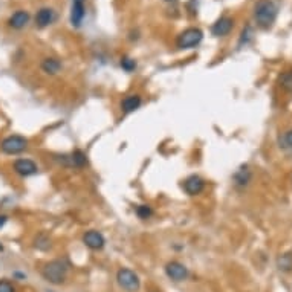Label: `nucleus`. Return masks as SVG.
<instances>
[{
	"instance_id": "f3484780",
	"label": "nucleus",
	"mask_w": 292,
	"mask_h": 292,
	"mask_svg": "<svg viewBox=\"0 0 292 292\" xmlns=\"http://www.w3.org/2000/svg\"><path fill=\"white\" fill-rule=\"evenodd\" d=\"M278 86L287 94H292V71H284L278 77Z\"/></svg>"
},
{
	"instance_id": "423d86ee",
	"label": "nucleus",
	"mask_w": 292,
	"mask_h": 292,
	"mask_svg": "<svg viewBox=\"0 0 292 292\" xmlns=\"http://www.w3.org/2000/svg\"><path fill=\"white\" fill-rule=\"evenodd\" d=\"M54 159L58 161L60 165L68 167V168H84L87 165V155L80 149L71 153H66V155H58Z\"/></svg>"
},
{
	"instance_id": "412c9836",
	"label": "nucleus",
	"mask_w": 292,
	"mask_h": 292,
	"mask_svg": "<svg viewBox=\"0 0 292 292\" xmlns=\"http://www.w3.org/2000/svg\"><path fill=\"white\" fill-rule=\"evenodd\" d=\"M278 144H280V147L281 149H287V150H292V129L286 130L284 133L280 135L278 138Z\"/></svg>"
},
{
	"instance_id": "ddd939ff",
	"label": "nucleus",
	"mask_w": 292,
	"mask_h": 292,
	"mask_svg": "<svg viewBox=\"0 0 292 292\" xmlns=\"http://www.w3.org/2000/svg\"><path fill=\"white\" fill-rule=\"evenodd\" d=\"M142 106V97L139 94H130V95H126L121 103H120V107L124 113H132L135 110H138L139 107Z\"/></svg>"
},
{
	"instance_id": "39448f33",
	"label": "nucleus",
	"mask_w": 292,
	"mask_h": 292,
	"mask_svg": "<svg viewBox=\"0 0 292 292\" xmlns=\"http://www.w3.org/2000/svg\"><path fill=\"white\" fill-rule=\"evenodd\" d=\"M116 283L126 292H138L141 287V280L136 272L129 268H121L116 272Z\"/></svg>"
},
{
	"instance_id": "20e7f679",
	"label": "nucleus",
	"mask_w": 292,
	"mask_h": 292,
	"mask_svg": "<svg viewBox=\"0 0 292 292\" xmlns=\"http://www.w3.org/2000/svg\"><path fill=\"white\" fill-rule=\"evenodd\" d=\"M203 40V31L199 28H187L178 36L176 46L179 49H191L196 48Z\"/></svg>"
},
{
	"instance_id": "1a4fd4ad",
	"label": "nucleus",
	"mask_w": 292,
	"mask_h": 292,
	"mask_svg": "<svg viewBox=\"0 0 292 292\" xmlns=\"http://www.w3.org/2000/svg\"><path fill=\"white\" fill-rule=\"evenodd\" d=\"M165 274L170 280L176 281V283L187 280L190 275L188 269L182 263H179V261H168L165 265Z\"/></svg>"
},
{
	"instance_id": "5701e85b",
	"label": "nucleus",
	"mask_w": 292,
	"mask_h": 292,
	"mask_svg": "<svg viewBox=\"0 0 292 292\" xmlns=\"http://www.w3.org/2000/svg\"><path fill=\"white\" fill-rule=\"evenodd\" d=\"M120 65H121V68L126 72H133L136 69V60H135V58H132V57H123Z\"/></svg>"
},
{
	"instance_id": "0eeeda50",
	"label": "nucleus",
	"mask_w": 292,
	"mask_h": 292,
	"mask_svg": "<svg viewBox=\"0 0 292 292\" xmlns=\"http://www.w3.org/2000/svg\"><path fill=\"white\" fill-rule=\"evenodd\" d=\"M13 170L20 178H29L39 173V165L28 158H19L13 162Z\"/></svg>"
},
{
	"instance_id": "4be33fe9",
	"label": "nucleus",
	"mask_w": 292,
	"mask_h": 292,
	"mask_svg": "<svg viewBox=\"0 0 292 292\" xmlns=\"http://www.w3.org/2000/svg\"><path fill=\"white\" fill-rule=\"evenodd\" d=\"M136 216L142 220H147L153 216V210L150 205H138L136 207Z\"/></svg>"
},
{
	"instance_id": "a878e982",
	"label": "nucleus",
	"mask_w": 292,
	"mask_h": 292,
	"mask_svg": "<svg viewBox=\"0 0 292 292\" xmlns=\"http://www.w3.org/2000/svg\"><path fill=\"white\" fill-rule=\"evenodd\" d=\"M7 220H8V217H7V216H4V214H0V228H4V226H5Z\"/></svg>"
},
{
	"instance_id": "f257e3e1",
	"label": "nucleus",
	"mask_w": 292,
	"mask_h": 292,
	"mask_svg": "<svg viewBox=\"0 0 292 292\" xmlns=\"http://www.w3.org/2000/svg\"><path fill=\"white\" fill-rule=\"evenodd\" d=\"M277 16H278L277 0H258L254 7L255 23L263 29H269L275 23Z\"/></svg>"
},
{
	"instance_id": "f8f14e48",
	"label": "nucleus",
	"mask_w": 292,
	"mask_h": 292,
	"mask_svg": "<svg viewBox=\"0 0 292 292\" xmlns=\"http://www.w3.org/2000/svg\"><path fill=\"white\" fill-rule=\"evenodd\" d=\"M84 16H86L84 0H72V7H71V23H72V26L78 28L83 23Z\"/></svg>"
},
{
	"instance_id": "6e6552de",
	"label": "nucleus",
	"mask_w": 292,
	"mask_h": 292,
	"mask_svg": "<svg viewBox=\"0 0 292 292\" xmlns=\"http://www.w3.org/2000/svg\"><path fill=\"white\" fill-rule=\"evenodd\" d=\"M83 243L92 251H101L106 246V239L97 229H89L83 234Z\"/></svg>"
},
{
	"instance_id": "bb28decb",
	"label": "nucleus",
	"mask_w": 292,
	"mask_h": 292,
	"mask_svg": "<svg viewBox=\"0 0 292 292\" xmlns=\"http://www.w3.org/2000/svg\"><path fill=\"white\" fill-rule=\"evenodd\" d=\"M0 251H4V246L2 245H0Z\"/></svg>"
},
{
	"instance_id": "393cba45",
	"label": "nucleus",
	"mask_w": 292,
	"mask_h": 292,
	"mask_svg": "<svg viewBox=\"0 0 292 292\" xmlns=\"http://www.w3.org/2000/svg\"><path fill=\"white\" fill-rule=\"evenodd\" d=\"M252 37V28L251 26H246L243 31H242V36H240V45H246L248 43V40Z\"/></svg>"
},
{
	"instance_id": "9d476101",
	"label": "nucleus",
	"mask_w": 292,
	"mask_h": 292,
	"mask_svg": "<svg viewBox=\"0 0 292 292\" xmlns=\"http://www.w3.org/2000/svg\"><path fill=\"white\" fill-rule=\"evenodd\" d=\"M232 28H234V19L228 17V16H222L220 19H217L213 23L211 33L216 37H225V36H228L232 31Z\"/></svg>"
},
{
	"instance_id": "dca6fc26",
	"label": "nucleus",
	"mask_w": 292,
	"mask_h": 292,
	"mask_svg": "<svg viewBox=\"0 0 292 292\" xmlns=\"http://www.w3.org/2000/svg\"><path fill=\"white\" fill-rule=\"evenodd\" d=\"M28 22H29V14H28V11H23V10L13 13L11 17L8 19V25L13 29H22L28 25Z\"/></svg>"
},
{
	"instance_id": "7ed1b4c3",
	"label": "nucleus",
	"mask_w": 292,
	"mask_h": 292,
	"mask_svg": "<svg viewBox=\"0 0 292 292\" xmlns=\"http://www.w3.org/2000/svg\"><path fill=\"white\" fill-rule=\"evenodd\" d=\"M29 141L22 135H10L0 141V150L5 155H19L28 150Z\"/></svg>"
},
{
	"instance_id": "6ab92c4d",
	"label": "nucleus",
	"mask_w": 292,
	"mask_h": 292,
	"mask_svg": "<svg viewBox=\"0 0 292 292\" xmlns=\"http://www.w3.org/2000/svg\"><path fill=\"white\" fill-rule=\"evenodd\" d=\"M277 265H278V269H281L284 272L292 271V252H286L281 257H278Z\"/></svg>"
},
{
	"instance_id": "aec40b11",
	"label": "nucleus",
	"mask_w": 292,
	"mask_h": 292,
	"mask_svg": "<svg viewBox=\"0 0 292 292\" xmlns=\"http://www.w3.org/2000/svg\"><path fill=\"white\" fill-rule=\"evenodd\" d=\"M34 246L40 251H46L51 248V239L49 236H46L45 232H40V234L34 239Z\"/></svg>"
},
{
	"instance_id": "b1692460",
	"label": "nucleus",
	"mask_w": 292,
	"mask_h": 292,
	"mask_svg": "<svg viewBox=\"0 0 292 292\" xmlns=\"http://www.w3.org/2000/svg\"><path fill=\"white\" fill-rule=\"evenodd\" d=\"M0 292H16L13 283L7 278H2L0 280Z\"/></svg>"
},
{
	"instance_id": "9b49d317",
	"label": "nucleus",
	"mask_w": 292,
	"mask_h": 292,
	"mask_svg": "<svg viewBox=\"0 0 292 292\" xmlns=\"http://www.w3.org/2000/svg\"><path fill=\"white\" fill-rule=\"evenodd\" d=\"M182 188L188 196H199L203 190H205V181L200 176H197V174H191V176H188L184 181Z\"/></svg>"
},
{
	"instance_id": "f03ea898",
	"label": "nucleus",
	"mask_w": 292,
	"mask_h": 292,
	"mask_svg": "<svg viewBox=\"0 0 292 292\" xmlns=\"http://www.w3.org/2000/svg\"><path fill=\"white\" fill-rule=\"evenodd\" d=\"M68 271H69L68 261L57 258L45 265V268L42 269V275L51 284H62L68 277Z\"/></svg>"
},
{
	"instance_id": "2eb2a0df",
	"label": "nucleus",
	"mask_w": 292,
	"mask_h": 292,
	"mask_svg": "<svg viewBox=\"0 0 292 292\" xmlns=\"http://www.w3.org/2000/svg\"><path fill=\"white\" fill-rule=\"evenodd\" d=\"M40 68H42V71H43L45 74H48V75H57L58 72H60V71L63 69V65H62V62L58 60V58H55V57H46V58H43V62H42Z\"/></svg>"
},
{
	"instance_id": "4468645a",
	"label": "nucleus",
	"mask_w": 292,
	"mask_h": 292,
	"mask_svg": "<svg viewBox=\"0 0 292 292\" xmlns=\"http://www.w3.org/2000/svg\"><path fill=\"white\" fill-rule=\"evenodd\" d=\"M34 20H36V25L39 28H46V26H49V25L54 23V20H55V11L52 8L43 7V8H40L37 11Z\"/></svg>"
},
{
	"instance_id": "a211bd4d",
	"label": "nucleus",
	"mask_w": 292,
	"mask_h": 292,
	"mask_svg": "<svg viewBox=\"0 0 292 292\" xmlns=\"http://www.w3.org/2000/svg\"><path fill=\"white\" fill-rule=\"evenodd\" d=\"M249 181H251V173H249V170L246 167L245 168H240L234 174V182H236L237 187H245V185L249 184Z\"/></svg>"
}]
</instances>
